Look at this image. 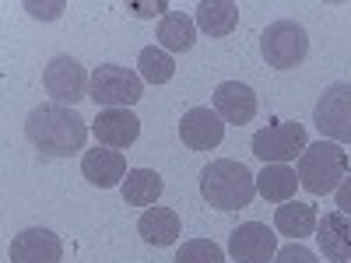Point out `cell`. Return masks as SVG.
<instances>
[{"mask_svg":"<svg viewBox=\"0 0 351 263\" xmlns=\"http://www.w3.org/2000/svg\"><path fill=\"white\" fill-rule=\"evenodd\" d=\"M299 186L313 197H324V193H334L344 179H348V151L334 140H324L319 137L316 144L299 155Z\"/></svg>","mask_w":351,"mask_h":263,"instance_id":"cell-3","label":"cell"},{"mask_svg":"<svg viewBox=\"0 0 351 263\" xmlns=\"http://www.w3.org/2000/svg\"><path fill=\"white\" fill-rule=\"evenodd\" d=\"M313 123H316L319 134H324V140H334V144H341V148L351 144V84L337 81L316 99Z\"/></svg>","mask_w":351,"mask_h":263,"instance_id":"cell-6","label":"cell"},{"mask_svg":"<svg viewBox=\"0 0 351 263\" xmlns=\"http://www.w3.org/2000/svg\"><path fill=\"white\" fill-rule=\"evenodd\" d=\"M260 53H263V60H267V67L295 71L309 53V36L299 21H288V18L271 21L260 36Z\"/></svg>","mask_w":351,"mask_h":263,"instance_id":"cell-5","label":"cell"},{"mask_svg":"<svg viewBox=\"0 0 351 263\" xmlns=\"http://www.w3.org/2000/svg\"><path fill=\"white\" fill-rule=\"evenodd\" d=\"M81 172L84 179L99 186V190H112L116 183L123 186L127 179V158L123 151H112V148H95V151H84L81 158Z\"/></svg>","mask_w":351,"mask_h":263,"instance_id":"cell-13","label":"cell"},{"mask_svg":"<svg viewBox=\"0 0 351 263\" xmlns=\"http://www.w3.org/2000/svg\"><path fill=\"white\" fill-rule=\"evenodd\" d=\"M295 190H299V172L288 168V165H267L256 175V193L271 203L295 200Z\"/></svg>","mask_w":351,"mask_h":263,"instance_id":"cell-19","label":"cell"},{"mask_svg":"<svg viewBox=\"0 0 351 263\" xmlns=\"http://www.w3.org/2000/svg\"><path fill=\"white\" fill-rule=\"evenodd\" d=\"M274 263H319V260H316V253H313V249H306L302 242H288V246H281V249H278Z\"/></svg>","mask_w":351,"mask_h":263,"instance_id":"cell-24","label":"cell"},{"mask_svg":"<svg viewBox=\"0 0 351 263\" xmlns=\"http://www.w3.org/2000/svg\"><path fill=\"white\" fill-rule=\"evenodd\" d=\"M334 193H337V211H341L344 218H351V175H348V179H344Z\"/></svg>","mask_w":351,"mask_h":263,"instance_id":"cell-27","label":"cell"},{"mask_svg":"<svg viewBox=\"0 0 351 263\" xmlns=\"http://www.w3.org/2000/svg\"><path fill=\"white\" fill-rule=\"evenodd\" d=\"M253 193H256V175L236 158H218L204 165L200 172V197L218 211L250 208Z\"/></svg>","mask_w":351,"mask_h":263,"instance_id":"cell-2","label":"cell"},{"mask_svg":"<svg viewBox=\"0 0 351 263\" xmlns=\"http://www.w3.org/2000/svg\"><path fill=\"white\" fill-rule=\"evenodd\" d=\"M306 148L309 144H306V127L302 123L278 120V123L253 134V155L260 162H267V165H288V162H295Z\"/></svg>","mask_w":351,"mask_h":263,"instance_id":"cell-8","label":"cell"},{"mask_svg":"<svg viewBox=\"0 0 351 263\" xmlns=\"http://www.w3.org/2000/svg\"><path fill=\"white\" fill-rule=\"evenodd\" d=\"M25 137L43 158H71L84 148L88 123L67 105H36L25 120Z\"/></svg>","mask_w":351,"mask_h":263,"instance_id":"cell-1","label":"cell"},{"mask_svg":"<svg viewBox=\"0 0 351 263\" xmlns=\"http://www.w3.org/2000/svg\"><path fill=\"white\" fill-rule=\"evenodd\" d=\"M137 231L148 246H172L176 239H180L183 225H180V214H176L172 208H148L137 221Z\"/></svg>","mask_w":351,"mask_h":263,"instance_id":"cell-16","label":"cell"},{"mask_svg":"<svg viewBox=\"0 0 351 263\" xmlns=\"http://www.w3.org/2000/svg\"><path fill=\"white\" fill-rule=\"evenodd\" d=\"M43 84H46V92L56 105H67L74 109L81 99H88V92H92V74H88L74 56H53V60L46 64L43 71Z\"/></svg>","mask_w":351,"mask_h":263,"instance_id":"cell-7","label":"cell"},{"mask_svg":"<svg viewBox=\"0 0 351 263\" xmlns=\"http://www.w3.org/2000/svg\"><path fill=\"white\" fill-rule=\"evenodd\" d=\"M137 67H141L137 74L148 81V84H165L176 74V60H172L165 49H158V46H144L141 56H137Z\"/></svg>","mask_w":351,"mask_h":263,"instance_id":"cell-22","label":"cell"},{"mask_svg":"<svg viewBox=\"0 0 351 263\" xmlns=\"http://www.w3.org/2000/svg\"><path fill=\"white\" fill-rule=\"evenodd\" d=\"M236 25H239V4L236 0H204V4H197V28L208 32L211 39L228 36Z\"/></svg>","mask_w":351,"mask_h":263,"instance_id":"cell-18","label":"cell"},{"mask_svg":"<svg viewBox=\"0 0 351 263\" xmlns=\"http://www.w3.org/2000/svg\"><path fill=\"white\" fill-rule=\"evenodd\" d=\"M176 263H225V249L215 239H190L180 246Z\"/></svg>","mask_w":351,"mask_h":263,"instance_id":"cell-23","label":"cell"},{"mask_svg":"<svg viewBox=\"0 0 351 263\" xmlns=\"http://www.w3.org/2000/svg\"><path fill=\"white\" fill-rule=\"evenodd\" d=\"M92 134L102 148H112V151H123L141 137V120L130 112V109H102L92 123Z\"/></svg>","mask_w":351,"mask_h":263,"instance_id":"cell-12","label":"cell"},{"mask_svg":"<svg viewBox=\"0 0 351 263\" xmlns=\"http://www.w3.org/2000/svg\"><path fill=\"white\" fill-rule=\"evenodd\" d=\"M162 190H165L162 175L152 172V168H130L127 179H123V200L130 208H155Z\"/></svg>","mask_w":351,"mask_h":263,"instance_id":"cell-20","label":"cell"},{"mask_svg":"<svg viewBox=\"0 0 351 263\" xmlns=\"http://www.w3.org/2000/svg\"><path fill=\"white\" fill-rule=\"evenodd\" d=\"M228 256L236 263H267L278 256V236L263 221H246L239 228H232Z\"/></svg>","mask_w":351,"mask_h":263,"instance_id":"cell-9","label":"cell"},{"mask_svg":"<svg viewBox=\"0 0 351 263\" xmlns=\"http://www.w3.org/2000/svg\"><path fill=\"white\" fill-rule=\"evenodd\" d=\"M215 112L221 116L225 123L246 127L253 116H256V95H253V88L250 84H239V81L218 84V92H215Z\"/></svg>","mask_w":351,"mask_h":263,"instance_id":"cell-14","label":"cell"},{"mask_svg":"<svg viewBox=\"0 0 351 263\" xmlns=\"http://www.w3.org/2000/svg\"><path fill=\"white\" fill-rule=\"evenodd\" d=\"M64 242L49 228H25L11 242V263H60Z\"/></svg>","mask_w":351,"mask_h":263,"instance_id":"cell-11","label":"cell"},{"mask_svg":"<svg viewBox=\"0 0 351 263\" xmlns=\"http://www.w3.org/2000/svg\"><path fill=\"white\" fill-rule=\"evenodd\" d=\"M25 11L32 14V18H46V21H53V18H60V11H64V0H56V4H36V0H28Z\"/></svg>","mask_w":351,"mask_h":263,"instance_id":"cell-25","label":"cell"},{"mask_svg":"<svg viewBox=\"0 0 351 263\" xmlns=\"http://www.w3.org/2000/svg\"><path fill=\"white\" fill-rule=\"evenodd\" d=\"M127 11L134 14V18H155V14H162V11H169V4H127Z\"/></svg>","mask_w":351,"mask_h":263,"instance_id":"cell-26","label":"cell"},{"mask_svg":"<svg viewBox=\"0 0 351 263\" xmlns=\"http://www.w3.org/2000/svg\"><path fill=\"white\" fill-rule=\"evenodd\" d=\"M88 99L102 109H130L144 99V77L120 64H102L92 71V92H88Z\"/></svg>","mask_w":351,"mask_h":263,"instance_id":"cell-4","label":"cell"},{"mask_svg":"<svg viewBox=\"0 0 351 263\" xmlns=\"http://www.w3.org/2000/svg\"><path fill=\"white\" fill-rule=\"evenodd\" d=\"M180 137L190 151H215L221 137H225V120L208 109V105H197L183 116V123H180Z\"/></svg>","mask_w":351,"mask_h":263,"instance_id":"cell-10","label":"cell"},{"mask_svg":"<svg viewBox=\"0 0 351 263\" xmlns=\"http://www.w3.org/2000/svg\"><path fill=\"white\" fill-rule=\"evenodd\" d=\"M158 42H162L165 53H186V49H193V42H197V21L180 14V11H169L158 21Z\"/></svg>","mask_w":351,"mask_h":263,"instance_id":"cell-21","label":"cell"},{"mask_svg":"<svg viewBox=\"0 0 351 263\" xmlns=\"http://www.w3.org/2000/svg\"><path fill=\"white\" fill-rule=\"evenodd\" d=\"M316 221H319L316 208H313V203H302V200H288V203H281V208L274 211V228L281 231V236H288L291 242L313 236Z\"/></svg>","mask_w":351,"mask_h":263,"instance_id":"cell-17","label":"cell"},{"mask_svg":"<svg viewBox=\"0 0 351 263\" xmlns=\"http://www.w3.org/2000/svg\"><path fill=\"white\" fill-rule=\"evenodd\" d=\"M316 242L330 263H348L351 260V218L341 211H330L316 221Z\"/></svg>","mask_w":351,"mask_h":263,"instance_id":"cell-15","label":"cell"}]
</instances>
